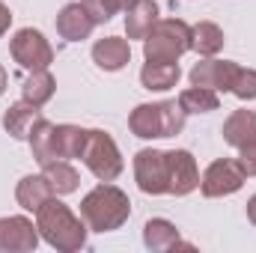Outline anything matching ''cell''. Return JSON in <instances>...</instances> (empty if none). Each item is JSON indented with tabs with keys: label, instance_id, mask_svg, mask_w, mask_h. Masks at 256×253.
<instances>
[{
	"label": "cell",
	"instance_id": "6da1fadb",
	"mask_svg": "<svg viewBox=\"0 0 256 253\" xmlns=\"http://www.w3.org/2000/svg\"><path fill=\"white\" fill-rule=\"evenodd\" d=\"M36 226H39V236L60 253H78L86 248L84 218H74L72 208L60 202L57 196H51L48 202L36 208Z\"/></svg>",
	"mask_w": 256,
	"mask_h": 253
},
{
	"label": "cell",
	"instance_id": "7a4b0ae2",
	"mask_svg": "<svg viewBox=\"0 0 256 253\" xmlns=\"http://www.w3.org/2000/svg\"><path fill=\"white\" fill-rule=\"evenodd\" d=\"M80 218L92 232H114L131 218V200L122 188L102 182L80 200Z\"/></svg>",
	"mask_w": 256,
	"mask_h": 253
},
{
	"label": "cell",
	"instance_id": "3957f363",
	"mask_svg": "<svg viewBox=\"0 0 256 253\" xmlns=\"http://www.w3.org/2000/svg\"><path fill=\"white\" fill-rule=\"evenodd\" d=\"M185 110L179 102H155V104H137L128 116V128L140 140L155 137H176L185 128Z\"/></svg>",
	"mask_w": 256,
	"mask_h": 253
},
{
	"label": "cell",
	"instance_id": "277c9868",
	"mask_svg": "<svg viewBox=\"0 0 256 253\" xmlns=\"http://www.w3.org/2000/svg\"><path fill=\"white\" fill-rule=\"evenodd\" d=\"M191 51V27L182 18H158L143 39V57L152 63H179Z\"/></svg>",
	"mask_w": 256,
	"mask_h": 253
},
{
	"label": "cell",
	"instance_id": "5b68a950",
	"mask_svg": "<svg viewBox=\"0 0 256 253\" xmlns=\"http://www.w3.org/2000/svg\"><path fill=\"white\" fill-rule=\"evenodd\" d=\"M80 161L86 164V170H90L98 182H114V179L122 173V167H126L116 140H114L108 131H102V128H92V131H90Z\"/></svg>",
	"mask_w": 256,
	"mask_h": 253
},
{
	"label": "cell",
	"instance_id": "8992f818",
	"mask_svg": "<svg viewBox=\"0 0 256 253\" xmlns=\"http://www.w3.org/2000/svg\"><path fill=\"white\" fill-rule=\"evenodd\" d=\"M9 54H12L15 63L21 66V68H27V72L48 68V66L54 63V48H51V42H48L39 30H33V27H24V30H18V33L9 39Z\"/></svg>",
	"mask_w": 256,
	"mask_h": 253
},
{
	"label": "cell",
	"instance_id": "52a82bcc",
	"mask_svg": "<svg viewBox=\"0 0 256 253\" xmlns=\"http://www.w3.org/2000/svg\"><path fill=\"white\" fill-rule=\"evenodd\" d=\"M244 179H248V176H244V170L238 167V161H232V158H218V161H212V164L206 167V173H202V179H200V190H202V196H208V200L230 196V194L242 190Z\"/></svg>",
	"mask_w": 256,
	"mask_h": 253
},
{
	"label": "cell",
	"instance_id": "ba28073f",
	"mask_svg": "<svg viewBox=\"0 0 256 253\" xmlns=\"http://www.w3.org/2000/svg\"><path fill=\"white\" fill-rule=\"evenodd\" d=\"M134 179L137 188L149 196H161L167 194L170 182H167V152L161 149H140L134 155Z\"/></svg>",
	"mask_w": 256,
	"mask_h": 253
},
{
	"label": "cell",
	"instance_id": "9c48e42d",
	"mask_svg": "<svg viewBox=\"0 0 256 253\" xmlns=\"http://www.w3.org/2000/svg\"><path fill=\"white\" fill-rule=\"evenodd\" d=\"M39 248V226L24 214L0 218V253H30Z\"/></svg>",
	"mask_w": 256,
	"mask_h": 253
},
{
	"label": "cell",
	"instance_id": "30bf717a",
	"mask_svg": "<svg viewBox=\"0 0 256 253\" xmlns=\"http://www.w3.org/2000/svg\"><path fill=\"white\" fill-rule=\"evenodd\" d=\"M167 194L173 196H188L191 190L200 188V170H196V158L188 149H170L167 152Z\"/></svg>",
	"mask_w": 256,
	"mask_h": 253
},
{
	"label": "cell",
	"instance_id": "8fae6325",
	"mask_svg": "<svg viewBox=\"0 0 256 253\" xmlns=\"http://www.w3.org/2000/svg\"><path fill=\"white\" fill-rule=\"evenodd\" d=\"M236 72H238V63H232V60L206 57V60H200V63L191 68V86L214 90V92H230Z\"/></svg>",
	"mask_w": 256,
	"mask_h": 253
},
{
	"label": "cell",
	"instance_id": "7c38bea8",
	"mask_svg": "<svg viewBox=\"0 0 256 253\" xmlns=\"http://www.w3.org/2000/svg\"><path fill=\"white\" fill-rule=\"evenodd\" d=\"M92 27H96V21L90 18V12H86L84 3H66L63 9L57 12V33L66 42H84V39H90Z\"/></svg>",
	"mask_w": 256,
	"mask_h": 253
},
{
	"label": "cell",
	"instance_id": "4fadbf2b",
	"mask_svg": "<svg viewBox=\"0 0 256 253\" xmlns=\"http://www.w3.org/2000/svg\"><path fill=\"white\" fill-rule=\"evenodd\" d=\"M131 60V45L122 36H104L92 45V63L102 72H120Z\"/></svg>",
	"mask_w": 256,
	"mask_h": 253
},
{
	"label": "cell",
	"instance_id": "5bb4252c",
	"mask_svg": "<svg viewBox=\"0 0 256 253\" xmlns=\"http://www.w3.org/2000/svg\"><path fill=\"white\" fill-rule=\"evenodd\" d=\"M42 120V110L36 108V104H30V102H15V104H9L6 108V114H3V128H6V134L9 137H15V140H27V134H30V128L36 126Z\"/></svg>",
	"mask_w": 256,
	"mask_h": 253
},
{
	"label": "cell",
	"instance_id": "9a60e30c",
	"mask_svg": "<svg viewBox=\"0 0 256 253\" xmlns=\"http://www.w3.org/2000/svg\"><path fill=\"white\" fill-rule=\"evenodd\" d=\"M220 134L232 149L248 146L250 140H256V110H232L220 128Z\"/></svg>",
	"mask_w": 256,
	"mask_h": 253
},
{
	"label": "cell",
	"instance_id": "2e32d148",
	"mask_svg": "<svg viewBox=\"0 0 256 253\" xmlns=\"http://www.w3.org/2000/svg\"><path fill=\"white\" fill-rule=\"evenodd\" d=\"M158 21V3L155 0H137L134 6L126 9V36L131 39H146V33L155 27Z\"/></svg>",
	"mask_w": 256,
	"mask_h": 253
},
{
	"label": "cell",
	"instance_id": "e0dca14e",
	"mask_svg": "<svg viewBox=\"0 0 256 253\" xmlns=\"http://www.w3.org/2000/svg\"><path fill=\"white\" fill-rule=\"evenodd\" d=\"M182 78V68L179 63H152L146 60V66L140 68V84L143 90H152V92H167L179 84Z\"/></svg>",
	"mask_w": 256,
	"mask_h": 253
},
{
	"label": "cell",
	"instance_id": "ac0fdd59",
	"mask_svg": "<svg viewBox=\"0 0 256 253\" xmlns=\"http://www.w3.org/2000/svg\"><path fill=\"white\" fill-rule=\"evenodd\" d=\"M51 196H57L54 188H51V182L45 179V173L42 176H24L21 182H18V188H15V200H18V206L24 208V212H36L42 202H48Z\"/></svg>",
	"mask_w": 256,
	"mask_h": 253
},
{
	"label": "cell",
	"instance_id": "d6986e66",
	"mask_svg": "<svg viewBox=\"0 0 256 253\" xmlns=\"http://www.w3.org/2000/svg\"><path fill=\"white\" fill-rule=\"evenodd\" d=\"M143 244L155 253L173 250V248L179 244V230H176V224H170L167 218H152V220H146V226H143Z\"/></svg>",
	"mask_w": 256,
	"mask_h": 253
},
{
	"label": "cell",
	"instance_id": "ffe728a7",
	"mask_svg": "<svg viewBox=\"0 0 256 253\" xmlns=\"http://www.w3.org/2000/svg\"><path fill=\"white\" fill-rule=\"evenodd\" d=\"M224 30L214 24V21H200L191 27V51H196L200 57H214L224 51Z\"/></svg>",
	"mask_w": 256,
	"mask_h": 253
},
{
	"label": "cell",
	"instance_id": "44dd1931",
	"mask_svg": "<svg viewBox=\"0 0 256 253\" xmlns=\"http://www.w3.org/2000/svg\"><path fill=\"white\" fill-rule=\"evenodd\" d=\"M54 92H57V80H54V74H51L48 68H36V72H30V78H27L24 86H21L24 102L36 104V108H45V104L54 98Z\"/></svg>",
	"mask_w": 256,
	"mask_h": 253
},
{
	"label": "cell",
	"instance_id": "7402d4cb",
	"mask_svg": "<svg viewBox=\"0 0 256 253\" xmlns=\"http://www.w3.org/2000/svg\"><path fill=\"white\" fill-rule=\"evenodd\" d=\"M86 137L90 131L80 126H54V149H57V158H80L84 155V146H86Z\"/></svg>",
	"mask_w": 256,
	"mask_h": 253
},
{
	"label": "cell",
	"instance_id": "603a6c76",
	"mask_svg": "<svg viewBox=\"0 0 256 253\" xmlns=\"http://www.w3.org/2000/svg\"><path fill=\"white\" fill-rule=\"evenodd\" d=\"M42 173H45V179L51 182V188H54V194H57V196L74 194V190H78V185H80L78 170H74L66 158H57V161L42 164Z\"/></svg>",
	"mask_w": 256,
	"mask_h": 253
},
{
	"label": "cell",
	"instance_id": "cb8c5ba5",
	"mask_svg": "<svg viewBox=\"0 0 256 253\" xmlns=\"http://www.w3.org/2000/svg\"><path fill=\"white\" fill-rule=\"evenodd\" d=\"M27 143H30V152H33V158H36L39 164L57 161V149H54V122H48L45 116L30 128Z\"/></svg>",
	"mask_w": 256,
	"mask_h": 253
},
{
	"label": "cell",
	"instance_id": "d4e9b609",
	"mask_svg": "<svg viewBox=\"0 0 256 253\" xmlns=\"http://www.w3.org/2000/svg\"><path fill=\"white\" fill-rule=\"evenodd\" d=\"M218 104H220V98H218L214 90L191 86V90L179 92V108L185 114H212V110H218Z\"/></svg>",
	"mask_w": 256,
	"mask_h": 253
},
{
	"label": "cell",
	"instance_id": "484cf974",
	"mask_svg": "<svg viewBox=\"0 0 256 253\" xmlns=\"http://www.w3.org/2000/svg\"><path fill=\"white\" fill-rule=\"evenodd\" d=\"M232 96H238L242 102H254L256 98V68H244L238 66L236 78H232V86H230Z\"/></svg>",
	"mask_w": 256,
	"mask_h": 253
},
{
	"label": "cell",
	"instance_id": "4316f807",
	"mask_svg": "<svg viewBox=\"0 0 256 253\" xmlns=\"http://www.w3.org/2000/svg\"><path fill=\"white\" fill-rule=\"evenodd\" d=\"M80 3L86 6L90 18H92L96 24H108V21L122 9V3H120V0H80Z\"/></svg>",
	"mask_w": 256,
	"mask_h": 253
},
{
	"label": "cell",
	"instance_id": "83f0119b",
	"mask_svg": "<svg viewBox=\"0 0 256 253\" xmlns=\"http://www.w3.org/2000/svg\"><path fill=\"white\" fill-rule=\"evenodd\" d=\"M238 167L244 170V176H256V140L238 149Z\"/></svg>",
	"mask_w": 256,
	"mask_h": 253
},
{
	"label": "cell",
	"instance_id": "f1b7e54d",
	"mask_svg": "<svg viewBox=\"0 0 256 253\" xmlns=\"http://www.w3.org/2000/svg\"><path fill=\"white\" fill-rule=\"evenodd\" d=\"M9 24H12V12H9V6L0 0V39L6 36V30H9Z\"/></svg>",
	"mask_w": 256,
	"mask_h": 253
},
{
	"label": "cell",
	"instance_id": "f546056e",
	"mask_svg": "<svg viewBox=\"0 0 256 253\" xmlns=\"http://www.w3.org/2000/svg\"><path fill=\"white\" fill-rule=\"evenodd\" d=\"M248 220H250V224L256 226V194L250 196V200H248Z\"/></svg>",
	"mask_w": 256,
	"mask_h": 253
},
{
	"label": "cell",
	"instance_id": "4dcf8cb0",
	"mask_svg": "<svg viewBox=\"0 0 256 253\" xmlns=\"http://www.w3.org/2000/svg\"><path fill=\"white\" fill-rule=\"evenodd\" d=\"M6 84H9V74H6V68L0 66V96L6 92Z\"/></svg>",
	"mask_w": 256,
	"mask_h": 253
},
{
	"label": "cell",
	"instance_id": "1f68e13d",
	"mask_svg": "<svg viewBox=\"0 0 256 253\" xmlns=\"http://www.w3.org/2000/svg\"><path fill=\"white\" fill-rule=\"evenodd\" d=\"M120 3H122V9H128V6H134L137 0H120Z\"/></svg>",
	"mask_w": 256,
	"mask_h": 253
}]
</instances>
